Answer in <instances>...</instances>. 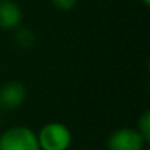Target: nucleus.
Instances as JSON below:
<instances>
[{"instance_id":"nucleus-1","label":"nucleus","mask_w":150,"mask_h":150,"mask_svg":"<svg viewBox=\"0 0 150 150\" xmlns=\"http://www.w3.org/2000/svg\"><path fill=\"white\" fill-rule=\"evenodd\" d=\"M40 150H68L72 143V132L63 122H47L37 132Z\"/></svg>"},{"instance_id":"nucleus-2","label":"nucleus","mask_w":150,"mask_h":150,"mask_svg":"<svg viewBox=\"0 0 150 150\" xmlns=\"http://www.w3.org/2000/svg\"><path fill=\"white\" fill-rule=\"evenodd\" d=\"M0 150H40L37 132L27 125H13L0 134Z\"/></svg>"},{"instance_id":"nucleus-3","label":"nucleus","mask_w":150,"mask_h":150,"mask_svg":"<svg viewBox=\"0 0 150 150\" xmlns=\"http://www.w3.org/2000/svg\"><path fill=\"white\" fill-rule=\"evenodd\" d=\"M147 141L137 131V128H119L115 129L106 141L108 150H144Z\"/></svg>"},{"instance_id":"nucleus-4","label":"nucleus","mask_w":150,"mask_h":150,"mask_svg":"<svg viewBox=\"0 0 150 150\" xmlns=\"http://www.w3.org/2000/svg\"><path fill=\"white\" fill-rule=\"evenodd\" d=\"M27 99V88L21 81H8L0 87V109L9 112L22 106Z\"/></svg>"},{"instance_id":"nucleus-5","label":"nucleus","mask_w":150,"mask_h":150,"mask_svg":"<svg viewBox=\"0 0 150 150\" xmlns=\"http://www.w3.org/2000/svg\"><path fill=\"white\" fill-rule=\"evenodd\" d=\"M22 11L13 0H0V30L11 31L21 27Z\"/></svg>"},{"instance_id":"nucleus-6","label":"nucleus","mask_w":150,"mask_h":150,"mask_svg":"<svg viewBox=\"0 0 150 150\" xmlns=\"http://www.w3.org/2000/svg\"><path fill=\"white\" fill-rule=\"evenodd\" d=\"M15 43L21 47V49H31L35 43V37L33 34V31L30 28L25 27H18L15 30Z\"/></svg>"},{"instance_id":"nucleus-7","label":"nucleus","mask_w":150,"mask_h":150,"mask_svg":"<svg viewBox=\"0 0 150 150\" xmlns=\"http://www.w3.org/2000/svg\"><path fill=\"white\" fill-rule=\"evenodd\" d=\"M137 131L144 137V140L147 143L150 141V110H144L141 113V116L138 118Z\"/></svg>"},{"instance_id":"nucleus-8","label":"nucleus","mask_w":150,"mask_h":150,"mask_svg":"<svg viewBox=\"0 0 150 150\" xmlns=\"http://www.w3.org/2000/svg\"><path fill=\"white\" fill-rule=\"evenodd\" d=\"M50 2L59 11H71V9L75 8L78 0H50Z\"/></svg>"},{"instance_id":"nucleus-9","label":"nucleus","mask_w":150,"mask_h":150,"mask_svg":"<svg viewBox=\"0 0 150 150\" xmlns=\"http://www.w3.org/2000/svg\"><path fill=\"white\" fill-rule=\"evenodd\" d=\"M141 3L146 5V6H149V5H150V0H141Z\"/></svg>"},{"instance_id":"nucleus-10","label":"nucleus","mask_w":150,"mask_h":150,"mask_svg":"<svg viewBox=\"0 0 150 150\" xmlns=\"http://www.w3.org/2000/svg\"><path fill=\"white\" fill-rule=\"evenodd\" d=\"M144 150H147V149H144Z\"/></svg>"}]
</instances>
